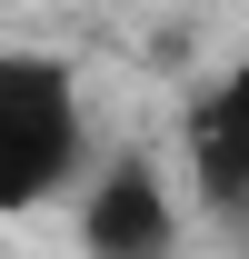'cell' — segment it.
<instances>
[{"label": "cell", "instance_id": "cell-2", "mask_svg": "<svg viewBox=\"0 0 249 259\" xmlns=\"http://www.w3.org/2000/svg\"><path fill=\"white\" fill-rule=\"evenodd\" d=\"M70 199H80V220H70L80 259H180V239H189L180 180H170V160H150V150L90 160Z\"/></svg>", "mask_w": 249, "mask_h": 259}, {"label": "cell", "instance_id": "cell-1", "mask_svg": "<svg viewBox=\"0 0 249 259\" xmlns=\"http://www.w3.org/2000/svg\"><path fill=\"white\" fill-rule=\"evenodd\" d=\"M90 90L60 50L0 40V220H40L90 169Z\"/></svg>", "mask_w": 249, "mask_h": 259}, {"label": "cell", "instance_id": "cell-3", "mask_svg": "<svg viewBox=\"0 0 249 259\" xmlns=\"http://www.w3.org/2000/svg\"><path fill=\"white\" fill-rule=\"evenodd\" d=\"M189 190L210 199V209H239L249 220V60L219 80V100L189 130Z\"/></svg>", "mask_w": 249, "mask_h": 259}]
</instances>
